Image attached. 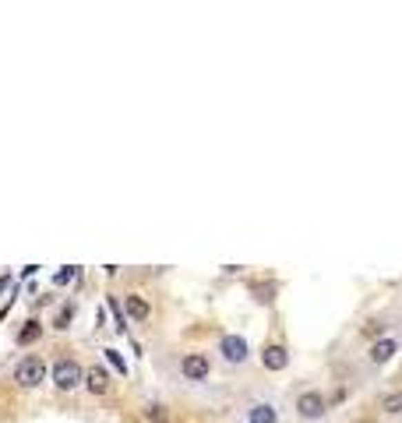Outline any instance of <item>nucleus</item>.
Instances as JSON below:
<instances>
[{
	"label": "nucleus",
	"mask_w": 402,
	"mask_h": 423,
	"mask_svg": "<svg viewBox=\"0 0 402 423\" xmlns=\"http://www.w3.org/2000/svg\"><path fill=\"white\" fill-rule=\"evenodd\" d=\"M39 336H43V321H36V318H32V321H25V328L14 336V342H18V346H32Z\"/></svg>",
	"instance_id": "13"
},
{
	"label": "nucleus",
	"mask_w": 402,
	"mask_h": 423,
	"mask_svg": "<svg viewBox=\"0 0 402 423\" xmlns=\"http://www.w3.org/2000/svg\"><path fill=\"white\" fill-rule=\"evenodd\" d=\"M123 311H128V318L134 324H145L152 318V307H148V300L141 293H128V296H123Z\"/></svg>",
	"instance_id": "10"
},
{
	"label": "nucleus",
	"mask_w": 402,
	"mask_h": 423,
	"mask_svg": "<svg viewBox=\"0 0 402 423\" xmlns=\"http://www.w3.org/2000/svg\"><path fill=\"white\" fill-rule=\"evenodd\" d=\"M106 360H110V364H113L117 371H128V367H123V360H120V353H117V349H106Z\"/></svg>",
	"instance_id": "17"
},
{
	"label": "nucleus",
	"mask_w": 402,
	"mask_h": 423,
	"mask_svg": "<svg viewBox=\"0 0 402 423\" xmlns=\"http://www.w3.org/2000/svg\"><path fill=\"white\" fill-rule=\"evenodd\" d=\"M141 416H145L148 423H170V409H166L159 399H148V402L141 406Z\"/></svg>",
	"instance_id": "12"
},
{
	"label": "nucleus",
	"mask_w": 402,
	"mask_h": 423,
	"mask_svg": "<svg viewBox=\"0 0 402 423\" xmlns=\"http://www.w3.org/2000/svg\"><path fill=\"white\" fill-rule=\"evenodd\" d=\"M156 374H159L163 388H170L173 395L201 399V402L223 399L212 356L205 349H163V353H156Z\"/></svg>",
	"instance_id": "1"
},
{
	"label": "nucleus",
	"mask_w": 402,
	"mask_h": 423,
	"mask_svg": "<svg viewBox=\"0 0 402 423\" xmlns=\"http://www.w3.org/2000/svg\"><path fill=\"white\" fill-rule=\"evenodd\" d=\"M50 381L57 391H64V395L68 391H78V388H85V364L71 349H60L50 364Z\"/></svg>",
	"instance_id": "4"
},
{
	"label": "nucleus",
	"mask_w": 402,
	"mask_h": 423,
	"mask_svg": "<svg viewBox=\"0 0 402 423\" xmlns=\"http://www.w3.org/2000/svg\"><path fill=\"white\" fill-rule=\"evenodd\" d=\"M110 311L117 318V331H128V318H123V304H120V300H110Z\"/></svg>",
	"instance_id": "16"
},
{
	"label": "nucleus",
	"mask_w": 402,
	"mask_h": 423,
	"mask_svg": "<svg viewBox=\"0 0 402 423\" xmlns=\"http://www.w3.org/2000/svg\"><path fill=\"white\" fill-rule=\"evenodd\" d=\"M293 416L300 423H321L328 416V399L321 388H300L293 395Z\"/></svg>",
	"instance_id": "5"
},
{
	"label": "nucleus",
	"mask_w": 402,
	"mask_h": 423,
	"mask_svg": "<svg viewBox=\"0 0 402 423\" xmlns=\"http://www.w3.org/2000/svg\"><path fill=\"white\" fill-rule=\"evenodd\" d=\"M251 289H254V300H258V304H272V300H275V286H272V282H254Z\"/></svg>",
	"instance_id": "15"
},
{
	"label": "nucleus",
	"mask_w": 402,
	"mask_h": 423,
	"mask_svg": "<svg viewBox=\"0 0 402 423\" xmlns=\"http://www.w3.org/2000/svg\"><path fill=\"white\" fill-rule=\"evenodd\" d=\"M251 342H247L243 336H237V331H223L219 339H215V364H219L226 374H243L251 371Z\"/></svg>",
	"instance_id": "2"
},
{
	"label": "nucleus",
	"mask_w": 402,
	"mask_h": 423,
	"mask_svg": "<svg viewBox=\"0 0 402 423\" xmlns=\"http://www.w3.org/2000/svg\"><path fill=\"white\" fill-rule=\"evenodd\" d=\"M378 409H381L385 416H402V388L381 391V399H378Z\"/></svg>",
	"instance_id": "11"
},
{
	"label": "nucleus",
	"mask_w": 402,
	"mask_h": 423,
	"mask_svg": "<svg viewBox=\"0 0 402 423\" xmlns=\"http://www.w3.org/2000/svg\"><path fill=\"white\" fill-rule=\"evenodd\" d=\"M261 367L272 371V374H283V371L290 367V349H286L283 339H268V342L261 346Z\"/></svg>",
	"instance_id": "8"
},
{
	"label": "nucleus",
	"mask_w": 402,
	"mask_h": 423,
	"mask_svg": "<svg viewBox=\"0 0 402 423\" xmlns=\"http://www.w3.org/2000/svg\"><path fill=\"white\" fill-rule=\"evenodd\" d=\"M46 381V360L39 353H25L18 364H14V384L21 391H32Z\"/></svg>",
	"instance_id": "6"
},
{
	"label": "nucleus",
	"mask_w": 402,
	"mask_h": 423,
	"mask_svg": "<svg viewBox=\"0 0 402 423\" xmlns=\"http://www.w3.org/2000/svg\"><path fill=\"white\" fill-rule=\"evenodd\" d=\"M74 314H78V304H74V300H68V304L57 311L53 328H57V331H68V328H71V321H74Z\"/></svg>",
	"instance_id": "14"
},
{
	"label": "nucleus",
	"mask_w": 402,
	"mask_h": 423,
	"mask_svg": "<svg viewBox=\"0 0 402 423\" xmlns=\"http://www.w3.org/2000/svg\"><path fill=\"white\" fill-rule=\"evenodd\" d=\"M233 423H283V402L268 395V391L247 395L233 409Z\"/></svg>",
	"instance_id": "3"
},
{
	"label": "nucleus",
	"mask_w": 402,
	"mask_h": 423,
	"mask_svg": "<svg viewBox=\"0 0 402 423\" xmlns=\"http://www.w3.org/2000/svg\"><path fill=\"white\" fill-rule=\"evenodd\" d=\"M402 349V336H381V339H374L367 346V353H363V364L370 367V371H381L388 360H395V353Z\"/></svg>",
	"instance_id": "7"
},
{
	"label": "nucleus",
	"mask_w": 402,
	"mask_h": 423,
	"mask_svg": "<svg viewBox=\"0 0 402 423\" xmlns=\"http://www.w3.org/2000/svg\"><path fill=\"white\" fill-rule=\"evenodd\" d=\"M113 388V378L103 364H88L85 367V391L88 395H106V391Z\"/></svg>",
	"instance_id": "9"
}]
</instances>
